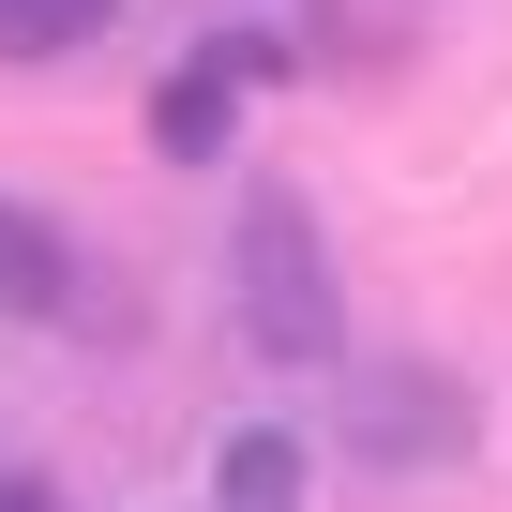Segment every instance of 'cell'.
I'll use <instances>...</instances> for the list:
<instances>
[{
  "label": "cell",
  "mask_w": 512,
  "mask_h": 512,
  "mask_svg": "<svg viewBox=\"0 0 512 512\" xmlns=\"http://www.w3.org/2000/svg\"><path fill=\"white\" fill-rule=\"evenodd\" d=\"M226 317L272 377H332L347 362V272H332V226L302 181H241V226H226Z\"/></svg>",
  "instance_id": "obj_1"
},
{
  "label": "cell",
  "mask_w": 512,
  "mask_h": 512,
  "mask_svg": "<svg viewBox=\"0 0 512 512\" xmlns=\"http://www.w3.org/2000/svg\"><path fill=\"white\" fill-rule=\"evenodd\" d=\"M332 437L362 452V467H392V482H422V467H467V437H482V407H467V377H437V362H332Z\"/></svg>",
  "instance_id": "obj_3"
},
{
  "label": "cell",
  "mask_w": 512,
  "mask_h": 512,
  "mask_svg": "<svg viewBox=\"0 0 512 512\" xmlns=\"http://www.w3.org/2000/svg\"><path fill=\"white\" fill-rule=\"evenodd\" d=\"M302 482H317V452H302L287 422H241V437L211 452V497H226V512H317Z\"/></svg>",
  "instance_id": "obj_5"
},
{
  "label": "cell",
  "mask_w": 512,
  "mask_h": 512,
  "mask_svg": "<svg viewBox=\"0 0 512 512\" xmlns=\"http://www.w3.org/2000/svg\"><path fill=\"white\" fill-rule=\"evenodd\" d=\"M0 482H16V467H0Z\"/></svg>",
  "instance_id": "obj_8"
},
{
  "label": "cell",
  "mask_w": 512,
  "mask_h": 512,
  "mask_svg": "<svg viewBox=\"0 0 512 512\" xmlns=\"http://www.w3.org/2000/svg\"><path fill=\"white\" fill-rule=\"evenodd\" d=\"M121 31V0H0V61H76V46H106Z\"/></svg>",
  "instance_id": "obj_6"
},
{
  "label": "cell",
  "mask_w": 512,
  "mask_h": 512,
  "mask_svg": "<svg viewBox=\"0 0 512 512\" xmlns=\"http://www.w3.org/2000/svg\"><path fill=\"white\" fill-rule=\"evenodd\" d=\"M91 302V256H76V226L46 211V196H16V181H0V317H16V332H61Z\"/></svg>",
  "instance_id": "obj_4"
},
{
  "label": "cell",
  "mask_w": 512,
  "mask_h": 512,
  "mask_svg": "<svg viewBox=\"0 0 512 512\" xmlns=\"http://www.w3.org/2000/svg\"><path fill=\"white\" fill-rule=\"evenodd\" d=\"M0 512H61V497H46V482H0Z\"/></svg>",
  "instance_id": "obj_7"
},
{
  "label": "cell",
  "mask_w": 512,
  "mask_h": 512,
  "mask_svg": "<svg viewBox=\"0 0 512 512\" xmlns=\"http://www.w3.org/2000/svg\"><path fill=\"white\" fill-rule=\"evenodd\" d=\"M287 76H302V46H287L272 16H211V31L166 61V91H151V151H166V166H226L241 106L287 91Z\"/></svg>",
  "instance_id": "obj_2"
}]
</instances>
